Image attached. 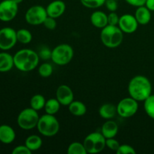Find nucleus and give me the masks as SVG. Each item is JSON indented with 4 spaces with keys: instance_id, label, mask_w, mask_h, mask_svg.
Listing matches in <instances>:
<instances>
[{
    "instance_id": "7",
    "label": "nucleus",
    "mask_w": 154,
    "mask_h": 154,
    "mask_svg": "<svg viewBox=\"0 0 154 154\" xmlns=\"http://www.w3.org/2000/svg\"><path fill=\"white\" fill-rule=\"evenodd\" d=\"M39 115L38 111L30 108L22 110L18 114L17 124L21 129L24 130H30L37 126L39 120Z\"/></svg>"
},
{
    "instance_id": "19",
    "label": "nucleus",
    "mask_w": 154,
    "mask_h": 154,
    "mask_svg": "<svg viewBox=\"0 0 154 154\" xmlns=\"http://www.w3.org/2000/svg\"><path fill=\"white\" fill-rule=\"evenodd\" d=\"M14 66V56L6 52L0 53V72H9Z\"/></svg>"
},
{
    "instance_id": "38",
    "label": "nucleus",
    "mask_w": 154,
    "mask_h": 154,
    "mask_svg": "<svg viewBox=\"0 0 154 154\" xmlns=\"http://www.w3.org/2000/svg\"><path fill=\"white\" fill-rule=\"evenodd\" d=\"M144 5H145L150 11H154V0H147Z\"/></svg>"
},
{
    "instance_id": "23",
    "label": "nucleus",
    "mask_w": 154,
    "mask_h": 154,
    "mask_svg": "<svg viewBox=\"0 0 154 154\" xmlns=\"http://www.w3.org/2000/svg\"><path fill=\"white\" fill-rule=\"evenodd\" d=\"M60 106H61V104L57 100V98H51L46 101L44 109L46 114L55 115L60 111Z\"/></svg>"
},
{
    "instance_id": "37",
    "label": "nucleus",
    "mask_w": 154,
    "mask_h": 154,
    "mask_svg": "<svg viewBox=\"0 0 154 154\" xmlns=\"http://www.w3.org/2000/svg\"><path fill=\"white\" fill-rule=\"evenodd\" d=\"M125 1L130 5L138 8L144 5L147 0H125Z\"/></svg>"
},
{
    "instance_id": "17",
    "label": "nucleus",
    "mask_w": 154,
    "mask_h": 154,
    "mask_svg": "<svg viewBox=\"0 0 154 154\" xmlns=\"http://www.w3.org/2000/svg\"><path fill=\"white\" fill-rule=\"evenodd\" d=\"M118 125L112 120H107L102 126L101 132L105 138H114L118 132Z\"/></svg>"
},
{
    "instance_id": "4",
    "label": "nucleus",
    "mask_w": 154,
    "mask_h": 154,
    "mask_svg": "<svg viewBox=\"0 0 154 154\" xmlns=\"http://www.w3.org/2000/svg\"><path fill=\"white\" fill-rule=\"evenodd\" d=\"M36 128L43 136L53 137L60 131V122L54 115L45 114L39 117Z\"/></svg>"
},
{
    "instance_id": "5",
    "label": "nucleus",
    "mask_w": 154,
    "mask_h": 154,
    "mask_svg": "<svg viewBox=\"0 0 154 154\" xmlns=\"http://www.w3.org/2000/svg\"><path fill=\"white\" fill-rule=\"evenodd\" d=\"M74 57V50L68 44H60L52 50L51 59L53 63L57 66H66L69 64Z\"/></svg>"
},
{
    "instance_id": "34",
    "label": "nucleus",
    "mask_w": 154,
    "mask_h": 154,
    "mask_svg": "<svg viewBox=\"0 0 154 154\" xmlns=\"http://www.w3.org/2000/svg\"><path fill=\"white\" fill-rule=\"evenodd\" d=\"M32 152L24 144V145L17 146L12 150V154H31Z\"/></svg>"
},
{
    "instance_id": "20",
    "label": "nucleus",
    "mask_w": 154,
    "mask_h": 154,
    "mask_svg": "<svg viewBox=\"0 0 154 154\" xmlns=\"http://www.w3.org/2000/svg\"><path fill=\"white\" fill-rule=\"evenodd\" d=\"M99 114L105 120H111L117 114V106L111 103H105L99 108Z\"/></svg>"
},
{
    "instance_id": "40",
    "label": "nucleus",
    "mask_w": 154,
    "mask_h": 154,
    "mask_svg": "<svg viewBox=\"0 0 154 154\" xmlns=\"http://www.w3.org/2000/svg\"><path fill=\"white\" fill-rule=\"evenodd\" d=\"M116 1H119V0H116Z\"/></svg>"
},
{
    "instance_id": "39",
    "label": "nucleus",
    "mask_w": 154,
    "mask_h": 154,
    "mask_svg": "<svg viewBox=\"0 0 154 154\" xmlns=\"http://www.w3.org/2000/svg\"><path fill=\"white\" fill-rule=\"evenodd\" d=\"M13 1H14L15 2L17 3V4H20V3L22 2L23 1V0H13Z\"/></svg>"
},
{
    "instance_id": "13",
    "label": "nucleus",
    "mask_w": 154,
    "mask_h": 154,
    "mask_svg": "<svg viewBox=\"0 0 154 154\" xmlns=\"http://www.w3.org/2000/svg\"><path fill=\"white\" fill-rule=\"evenodd\" d=\"M56 98L61 105L69 106L74 101V93L70 87L66 84H62L57 89Z\"/></svg>"
},
{
    "instance_id": "26",
    "label": "nucleus",
    "mask_w": 154,
    "mask_h": 154,
    "mask_svg": "<svg viewBox=\"0 0 154 154\" xmlns=\"http://www.w3.org/2000/svg\"><path fill=\"white\" fill-rule=\"evenodd\" d=\"M68 154H87L84 143L75 141L69 144L67 149Z\"/></svg>"
},
{
    "instance_id": "2",
    "label": "nucleus",
    "mask_w": 154,
    "mask_h": 154,
    "mask_svg": "<svg viewBox=\"0 0 154 154\" xmlns=\"http://www.w3.org/2000/svg\"><path fill=\"white\" fill-rule=\"evenodd\" d=\"M38 54L31 49H21L14 56V66L20 72H28L34 70L39 63Z\"/></svg>"
},
{
    "instance_id": "29",
    "label": "nucleus",
    "mask_w": 154,
    "mask_h": 154,
    "mask_svg": "<svg viewBox=\"0 0 154 154\" xmlns=\"http://www.w3.org/2000/svg\"><path fill=\"white\" fill-rule=\"evenodd\" d=\"M83 6L87 8H99L104 5L106 0H80Z\"/></svg>"
},
{
    "instance_id": "31",
    "label": "nucleus",
    "mask_w": 154,
    "mask_h": 154,
    "mask_svg": "<svg viewBox=\"0 0 154 154\" xmlns=\"http://www.w3.org/2000/svg\"><path fill=\"white\" fill-rule=\"evenodd\" d=\"M120 146V142L117 140H116L114 138H107L106 139V147H108L111 150L117 152V150H118Z\"/></svg>"
},
{
    "instance_id": "24",
    "label": "nucleus",
    "mask_w": 154,
    "mask_h": 154,
    "mask_svg": "<svg viewBox=\"0 0 154 154\" xmlns=\"http://www.w3.org/2000/svg\"><path fill=\"white\" fill-rule=\"evenodd\" d=\"M46 99L42 94H35L30 99V107L35 111H40L45 108Z\"/></svg>"
},
{
    "instance_id": "25",
    "label": "nucleus",
    "mask_w": 154,
    "mask_h": 154,
    "mask_svg": "<svg viewBox=\"0 0 154 154\" xmlns=\"http://www.w3.org/2000/svg\"><path fill=\"white\" fill-rule=\"evenodd\" d=\"M17 42H20L23 45H27L30 43L32 40V35L31 32L26 29H20L17 31Z\"/></svg>"
},
{
    "instance_id": "11",
    "label": "nucleus",
    "mask_w": 154,
    "mask_h": 154,
    "mask_svg": "<svg viewBox=\"0 0 154 154\" xmlns=\"http://www.w3.org/2000/svg\"><path fill=\"white\" fill-rule=\"evenodd\" d=\"M18 4L13 0H3L0 2V20L8 22L17 16Z\"/></svg>"
},
{
    "instance_id": "18",
    "label": "nucleus",
    "mask_w": 154,
    "mask_h": 154,
    "mask_svg": "<svg viewBox=\"0 0 154 154\" xmlns=\"http://www.w3.org/2000/svg\"><path fill=\"white\" fill-rule=\"evenodd\" d=\"M135 17L140 25H147L151 20V11L145 5L138 7L135 12Z\"/></svg>"
},
{
    "instance_id": "10",
    "label": "nucleus",
    "mask_w": 154,
    "mask_h": 154,
    "mask_svg": "<svg viewBox=\"0 0 154 154\" xmlns=\"http://www.w3.org/2000/svg\"><path fill=\"white\" fill-rule=\"evenodd\" d=\"M17 42V31L13 28L4 27L0 29V49L2 51L11 49Z\"/></svg>"
},
{
    "instance_id": "33",
    "label": "nucleus",
    "mask_w": 154,
    "mask_h": 154,
    "mask_svg": "<svg viewBox=\"0 0 154 154\" xmlns=\"http://www.w3.org/2000/svg\"><path fill=\"white\" fill-rule=\"evenodd\" d=\"M38 56L40 58H42V60H50L51 59V55H52V51L50 50V48H46V47H43L42 48V49L39 51Z\"/></svg>"
},
{
    "instance_id": "22",
    "label": "nucleus",
    "mask_w": 154,
    "mask_h": 154,
    "mask_svg": "<svg viewBox=\"0 0 154 154\" xmlns=\"http://www.w3.org/2000/svg\"><path fill=\"white\" fill-rule=\"evenodd\" d=\"M43 141L42 138L37 135H31L27 137L25 141V145L32 152L36 151L42 147Z\"/></svg>"
},
{
    "instance_id": "15",
    "label": "nucleus",
    "mask_w": 154,
    "mask_h": 154,
    "mask_svg": "<svg viewBox=\"0 0 154 154\" xmlns=\"http://www.w3.org/2000/svg\"><path fill=\"white\" fill-rule=\"evenodd\" d=\"M16 138V133L11 126L3 124L0 126V141L3 144H11Z\"/></svg>"
},
{
    "instance_id": "3",
    "label": "nucleus",
    "mask_w": 154,
    "mask_h": 154,
    "mask_svg": "<svg viewBox=\"0 0 154 154\" xmlns=\"http://www.w3.org/2000/svg\"><path fill=\"white\" fill-rule=\"evenodd\" d=\"M100 39L106 48H116L123 42V32L118 26L107 25L102 29Z\"/></svg>"
},
{
    "instance_id": "30",
    "label": "nucleus",
    "mask_w": 154,
    "mask_h": 154,
    "mask_svg": "<svg viewBox=\"0 0 154 154\" xmlns=\"http://www.w3.org/2000/svg\"><path fill=\"white\" fill-rule=\"evenodd\" d=\"M116 153L117 154H135L136 151L133 147L129 144H120Z\"/></svg>"
},
{
    "instance_id": "9",
    "label": "nucleus",
    "mask_w": 154,
    "mask_h": 154,
    "mask_svg": "<svg viewBox=\"0 0 154 154\" xmlns=\"http://www.w3.org/2000/svg\"><path fill=\"white\" fill-rule=\"evenodd\" d=\"M48 17L46 8L42 5H33L26 11L25 20L26 23L32 26H38L43 24L44 21Z\"/></svg>"
},
{
    "instance_id": "8",
    "label": "nucleus",
    "mask_w": 154,
    "mask_h": 154,
    "mask_svg": "<svg viewBox=\"0 0 154 154\" xmlns=\"http://www.w3.org/2000/svg\"><path fill=\"white\" fill-rule=\"evenodd\" d=\"M138 110V102L132 97L121 99L117 105V114L123 118H129L135 115Z\"/></svg>"
},
{
    "instance_id": "21",
    "label": "nucleus",
    "mask_w": 154,
    "mask_h": 154,
    "mask_svg": "<svg viewBox=\"0 0 154 154\" xmlns=\"http://www.w3.org/2000/svg\"><path fill=\"white\" fill-rule=\"evenodd\" d=\"M68 107L69 112L76 117H81L87 113V106L81 101L74 100Z\"/></svg>"
},
{
    "instance_id": "6",
    "label": "nucleus",
    "mask_w": 154,
    "mask_h": 154,
    "mask_svg": "<svg viewBox=\"0 0 154 154\" xmlns=\"http://www.w3.org/2000/svg\"><path fill=\"white\" fill-rule=\"evenodd\" d=\"M84 145L87 153H100L106 147V138L101 132H91L84 138Z\"/></svg>"
},
{
    "instance_id": "14",
    "label": "nucleus",
    "mask_w": 154,
    "mask_h": 154,
    "mask_svg": "<svg viewBox=\"0 0 154 154\" xmlns=\"http://www.w3.org/2000/svg\"><path fill=\"white\" fill-rule=\"evenodd\" d=\"M66 9V3L62 0H54L49 3L46 8L48 16L54 17L55 19L61 17L65 13Z\"/></svg>"
},
{
    "instance_id": "12",
    "label": "nucleus",
    "mask_w": 154,
    "mask_h": 154,
    "mask_svg": "<svg viewBox=\"0 0 154 154\" xmlns=\"http://www.w3.org/2000/svg\"><path fill=\"white\" fill-rule=\"evenodd\" d=\"M118 26L123 33L132 34L135 32L138 27V23L135 15L125 14L120 17Z\"/></svg>"
},
{
    "instance_id": "32",
    "label": "nucleus",
    "mask_w": 154,
    "mask_h": 154,
    "mask_svg": "<svg viewBox=\"0 0 154 154\" xmlns=\"http://www.w3.org/2000/svg\"><path fill=\"white\" fill-rule=\"evenodd\" d=\"M43 25L45 26V27L46 29L49 30H54L55 29L56 27H57V21L56 19L54 17H51L48 16L46 17V19L45 20L43 23Z\"/></svg>"
},
{
    "instance_id": "35",
    "label": "nucleus",
    "mask_w": 154,
    "mask_h": 154,
    "mask_svg": "<svg viewBox=\"0 0 154 154\" xmlns=\"http://www.w3.org/2000/svg\"><path fill=\"white\" fill-rule=\"evenodd\" d=\"M120 20V17L116 12H111L108 15V25L117 26Z\"/></svg>"
},
{
    "instance_id": "1",
    "label": "nucleus",
    "mask_w": 154,
    "mask_h": 154,
    "mask_svg": "<svg viewBox=\"0 0 154 154\" xmlns=\"http://www.w3.org/2000/svg\"><path fill=\"white\" fill-rule=\"evenodd\" d=\"M128 93L138 102H144L152 94L151 82L144 75H135L129 81Z\"/></svg>"
},
{
    "instance_id": "16",
    "label": "nucleus",
    "mask_w": 154,
    "mask_h": 154,
    "mask_svg": "<svg viewBox=\"0 0 154 154\" xmlns=\"http://www.w3.org/2000/svg\"><path fill=\"white\" fill-rule=\"evenodd\" d=\"M90 22L93 26L102 29L108 25V15L102 11H95L90 15Z\"/></svg>"
},
{
    "instance_id": "36",
    "label": "nucleus",
    "mask_w": 154,
    "mask_h": 154,
    "mask_svg": "<svg viewBox=\"0 0 154 154\" xmlns=\"http://www.w3.org/2000/svg\"><path fill=\"white\" fill-rule=\"evenodd\" d=\"M105 5L110 12H116V11L118 8V4L116 0H106Z\"/></svg>"
},
{
    "instance_id": "27",
    "label": "nucleus",
    "mask_w": 154,
    "mask_h": 154,
    "mask_svg": "<svg viewBox=\"0 0 154 154\" xmlns=\"http://www.w3.org/2000/svg\"><path fill=\"white\" fill-rule=\"evenodd\" d=\"M144 108L147 115L154 120V94H151L144 101Z\"/></svg>"
},
{
    "instance_id": "28",
    "label": "nucleus",
    "mask_w": 154,
    "mask_h": 154,
    "mask_svg": "<svg viewBox=\"0 0 154 154\" xmlns=\"http://www.w3.org/2000/svg\"><path fill=\"white\" fill-rule=\"evenodd\" d=\"M54 69H53L52 65L48 63H44L41 65L38 69L39 75L42 78H49L53 74Z\"/></svg>"
}]
</instances>
